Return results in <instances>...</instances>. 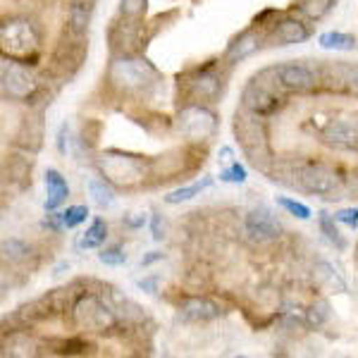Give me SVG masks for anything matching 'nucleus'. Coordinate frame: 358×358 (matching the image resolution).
I'll return each instance as SVG.
<instances>
[{
  "instance_id": "f257e3e1",
  "label": "nucleus",
  "mask_w": 358,
  "mask_h": 358,
  "mask_svg": "<svg viewBox=\"0 0 358 358\" xmlns=\"http://www.w3.org/2000/svg\"><path fill=\"white\" fill-rule=\"evenodd\" d=\"M268 77H270V72L265 69V72H261L258 77H253L251 82L246 84L244 94H241L244 110L256 115V117H270V115L280 113L287 101V98L282 96L285 86L280 84L275 69H273V79H268Z\"/></svg>"
},
{
  "instance_id": "f03ea898",
  "label": "nucleus",
  "mask_w": 358,
  "mask_h": 358,
  "mask_svg": "<svg viewBox=\"0 0 358 358\" xmlns=\"http://www.w3.org/2000/svg\"><path fill=\"white\" fill-rule=\"evenodd\" d=\"M72 320H74V325H79L82 330H94V332H106L117 325L115 310L106 301H101L96 294H84V296L74 303Z\"/></svg>"
},
{
  "instance_id": "7ed1b4c3",
  "label": "nucleus",
  "mask_w": 358,
  "mask_h": 358,
  "mask_svg": "<svg viewBox=\"0 0 358 358\" xmlns=\"http://www.w3.org/2000/svg\"><path fill=\"white\" fill-rule=\"evenodd\" d=\"M296 182L303 192L327 199H339V192L344 189V179L334 167L325 163H308L296 172Z\"/></svg>"
},
{
  "instance_id": "20e7f679",
  "label": "nucleus",
  "mask_w": 358,
  "mask_h": 358,
  "mask_svg": "<svg viewBox=\"0 0 358 358\" xmlns=\"http://www.w3.org/2000/svg\"><path fill=\"white\" fill-rule=\"evenodd\" d=\"M0 41H3V55L10 60H29V55L36 53L38 36L34 27L24 20H10L0 29Z\"/></svg>"
},
{
  "instance_id": "39448f33",
  "label": "nucleus",
  "mask_w": 358,
  "mask_h": 358,
  "mask_svg": "<svg viewBox=\"0 0 358 358\" xmlns=\"http://www.w3.org/2000/svg\"><path fill=\"white\" fill-rule=\"evenodd\" d=\"M155 77V69L146 60L136 57H120L110 67V82L122 91H134L141 86L151 84Z\"/></svg>"
},
{
  "instance_id": "423d86ee",
  "label": "nucleus",
  "mask_w": 358,
  "mask_h": 358,
  "mask_svg": "<svg viewBox=\"0 0 358 358\" xmlns=\"http://www.w3.org/2000/svg\"><path fill=\"white\" fill-rule=\"evenodd\" d=\"M320 136L327 146L337 148V151H358V115H334L322 127Z\"/></svg>"
},
{
  "instance_id": "0eeeda50",
  "label": "nucleus",
  "mask_w": 358,
  "mask_h": 358,
  "mask_svg": "<svg viewBox=\"0 0 358 358\" xmlns=\"http://www.w3.org/2000/svg\"><path fill=\"white\" fill-rule=\"evenodd\" d=\"M177 129H179V134L187 136L189 141H206V138H210L215 134L217 120L206 106H189L179 113Z\"/></svg>"
},
{
  "instance_id": "6e6552de",
  "label": "nucleus",
  "mask_w": 358,
  "mask_h": 358,
  "mask_svg": "<svg viewBox=\"0 0 358 358\" xmlns=\"http://www.w3.org/2000/svg\"><path fill=\"white\" fill-rule=\"evenodd\" d=\"M101 170L108 182L120 184V187H131L143 179V165L136 158L120 153H108L101 158Z\"/></svg>"
},
{
  "instance_id": "1a4fd4ad",
  "label": "nucleus",
  "mask_w": 358,
  "mask_h": 358,
  "mask_svg": "<svg viewBox=\"0 0 358 358\" xmlns=\"http://www.w3.org/2000/svg\"><path fill=\"white\" fill-rule=\"evenodd\" d=\"M36 77L29 72L27 67H22L17 60H8L5 57L3 65V94L13 101H27L36 94Z\"/></svg>"
},
{
  "instance_id": "9d476101",
  "label": "nucleus",
  "mask_w": 358,
  "mask_h": 358,
  "mask_svg": "<svg viewBox=\"0 0 358 358\" xmlns=\"http://www.w3.org/2000/svg\"><path fill=\"white\" fill-rule=\"evenodd\" d=\"M236 134H239L244 151L251 155L253 163L268 158V134H265L263 124L258 122L256 115L248 113V117H236Z\"/></svg>"
},
{
  "instance_id": "9b49d317",
  "label": "nucleus",
  "mask_w": 358,
  "mask_h": 358,
  "mask_svg": "<svg viewBox=\"0 0 358 358\" xmlns=\"http://www.w3.org/2000/svg\"><path fill=\"white\" fill-rule=\"evenodd\" d=\"M280 84L285 86L287 91H299V94H306V91L317 89V69L301 65V62H282V65L273 67Z\"/></svg>"
},
{
  "instance_id": "f8f14e48",
  "label": "nucleus",
  "mask_w": 358,
  "mask_h": 358,
  "mask_svg": "<svg viewBox=\"0 0 358 358\" xmlns=\"http://www.w3.org/2000/svg\"><path fill=\"white\" fill-rule=\"evenodd\" d=\"M244 227H246V234L251 236L256 244H270V241L280 239V234H282L280 220H277L268 208H256V210L248 213Z\"/></svg>"
},
{
  "instance_id": "ddd939ff",
  "label": "nucleus",
  "mask_w": 358,
  "mask_h": 358,
  "mask_svg": "<svg viewBox=\"0 0 358 358\" xmlns=\"http://www.w3.org/2000/svg\"><path fill=\"white\" fill-rule=\"evenodd\" d=\"M184 320H192V322H208V320H215V317L222 315V308L217 306L215 301L210 299H203V296H192L182 303L179 308Z\"/></svg>"
},
{
  "instance_id": "4468645a",
  "label": "nucleus",
  "mask_w": 358,
  "mask_h": 358,
  "mask_svg": "<svg viewBox=\"0 0 358 358\" xmlns=\"http://www.w3.org/2000/svg\"><path fill=\"white\" fill-rule=\"evenodd\" d=\"M310 36L308 27L301 20H282L273 31V41L277 45H294V43H303Z\"/></svg>"
},
{
  "instance_id": "2eb2a0df",
  "label": "nucleus",
  "mask_w": 358,
  "mask_h": 358,
  "mask_svg": "<svg viewBox=\"0 0 358 358\" xmlns=\"http://www.w3.org/2000/svg\"><path fill=\"white\" fill-rule=\"evenodd\" d=\"M45 182V210H55L57 206H62L69 196V187L65 177L57 170H48L43 177Z\"/></svg>"
},
{
  "instance_id": "dca6fc26",
  "label": "nucleus",
  "mask_w": 358,
  "mask_h": 358,
  "mask_svg": "<svg viewBox=\"0 0 358 358\" xmlns=\"http://www.w3.org/2000/svg\"><path fill=\"white\" fill-rule=\"evenodd\" d=\"M220 91V79L213 72H201L199 77L192 79V94L201 101H213Z\"/></svg>"
},
{
  "instance_id": "f3484780",
  "label": "nucleus",
  "mask_w": 358,
  "mask_h": 358,
  "mask_svg": "<svg viewBox=\"0 0 358 358\" xmlns=\"http://www.w3.org/2000/svg\"><path fill=\"white\" fill-rule=\"evenodd\" d=\"M69 27H72L74 34H82L89 29V20H91V5L89 0H72L69 3Z\"/></svg>"
},
{
  "instance_id": "a211bd4d",
  "label": "nucleus",
  "mask_w": 358,
  "mask_h": 358,
  "mask_svg": "<svg viewBox=\"0 0 358 358\" xmlns=\"http://www.w3.org/2000/svg\"><path fill=\"white\" fill-rule=\"evenodd\" d=\"M86 189H89V196L94 199V203L98 208H103V210L115 203V194L106 184V179H96V177L89 179V182H86Z\"/></svg>"
},
{
  "instance_id": "6ab92c4d",
  "label": "nucleus",
  "mask_w": 358,
  "mask_h": 358,
  "mask_svg": "<svg viewBox=\"0 0 358 358\" xmlns=\"http://www.w3.org/2000/svg\"><path fill=\"white\" fill-rule=\"evenodd\" d=\"M106 239H108V224H106V220L98 217V220L91 222V227L82 234L79 248H98V246L106 244Z\"/></svg>"
},
{
  "instance_id": "aec40b11",
  "label": "nucleus",
  "mask_w": 358,
  "mask_h": 358,
  "mask_svg": "<svg viewBox=\"0 0 358 358\" xmlns=\"http://www.w3.org/2000/svg\"><path fill=\"white\" fill-rule=\"evenodd\" d=\"M320 45L325 50H354L356 48V38L351 34H342V31H327L320 34Z\"/></svg>"
},
{
  "instance_id": "412c9836",
  "label": "nucleus",
  "mask_w": 358,
  "mask_h": 358,
  "mask_svg": "<svg viewBox=\"0 0 358 358\" xmlns=\"http://www.w3.org/2000/svg\"><path fill=\"white\" fill-rule=\"evenodd\" d=\"M258 45H261V38L256 34H244L229 45V60H244L251 53H256Z\"/></svg>"
},
{
  "instance_id": "4be33fe9",
  "label": "nucleus",
  "mask_w": 358,
  "mask_h": 358,
  "mask_svg": "<svg viewBox=\"0 0 358 358\" xmlns=\"http://www.w3.org/2000/svg\"><path fill=\"white\" fill-rule=\"evenodd\" d=\"M332 5H334V0H301L299 10H301L306 17H310V20H320V17H325L330 13Z\"/></svg>"
},
{
  "instance_id": "5701e85b",
  "label": "nucleus",
  "mask_w": 358,
  "mask_h": 358,
  "mask_svg": "<svg viewBox=\"0 0 358 358\" xmlns=\"http://www.w3.org/2000/svg\"><path fill=\"white\" fill-rule=\"evenodd\" d=\"M317 222H320V232L325 234L327 239H330L332 244L339 248V251H344V248H346V241L342 239V234H339V229L334 227V215H327V213H320V217H317Z\"/></svg>"
},
{
  "instance_id": "b1692460",
  "label": "nucleus",
  "mask_w": 358,
  "mask_h": 358,
  "mask_svg": "<svg viewBox=\"0 0 358 358\" xmlns=\"http://www.w3.org/2000/svg\"><path fill=\"white\" fill-rule=\"evenodd\" d=\"M210 184V179H203V182H196V184H192V187H182V189H177V192H172V194H167L165 196V201L167 203H182V201H192L196 194H201L203 189Z\"/></svg>"
},
{
  "instance_id": "393cba45",
  "label": "nucleus",
  "mask_w": 358,
  "mask_h": 358,
  "mask_svg": "<svg viewBox=\"0 0 358 358\" xmlns=\"http://www.w3.org/2000/svg\"><path fill=\"white\" fill-rule=\"evenodd\" d=\"M334 74H339V79L349 86V89L358 91V65L354 62H337V65L330 67Z\"/></svg>"
},
{
  "instance_id": "a878e982",
  "label": "nucleus",
  "mask_w": 358,
  "mask_h": 358,
  "mask_svg": "<svg viewBox=\"0 0 358 358\" xmlns=\"http://www.w3.org/2000/svg\"><path fill=\"white\" fill-rule=\"evenodd\" d=\"M86 217H89V208L86 206H69L67 210L60 213V220H62V227L72 229L77 224H82Z\"/></svg>"
},
{
  "instance_id": "bb28decb",
  "label": "nucleus",
  "mask_w": 358,
  "mask_h": 358,
  "mask_svg": "<svg viewBox=\"0 0 358 358\" xmlns=\"http://www.w3.org/2000/svg\"><path fill=\"white\" fill-rule=\"evenodd\" d=\"M315 277H320L322 282H327L330 287H334V289H339V292H344L346 289V285H344V280L339 277L334 270L330 268L327 263H317V268H315Z\"/></svg>"
},
{
  "instance_id": "cd10ccee",
  "label": "nucleus",
  "mask_w": 358,
  "mask_h": 358,
  "mask_svg": "<svg viewBox=\"0 0 358 358\" xmlns=\"http://www.w3.org/2000/svg\"><path fill=\"white\" fill-rule=\"evenodd\" d=\"M277 203L285 208V210L289 213V215L299 217V220H310V208H308V206L299 203V201H294V199H287V196L277 199Z\"/></svg>"
},
{
  "instance_id": "c85d7f7f",
  "label": "nucleus",
  "mask_w": 358,
  "mask_h": 358,
  "mask_svg": "<svg viewBox=\"0 0 358 358\" xmlns=\"http://www.w3.org/2000/svg\"><path fill=\"white\" fill-rule=\"evenodd\" d=\"M98 261L106 263V265H113V268H117V265L127 263V253H124L122 246H110V248H103V251L98 253Z\"/></svg>"
},
{
  "instance_id": "c756f323",
  "label": "nucleus",
  "mask_w": 358,
  "mask_h": 358,
  "mask_svg": "<svg viewBox=\"0 0 358 358\" xmlns=\"http://www.w3.org/2000/svg\"><path fill=\"white\" fill-rule=\"evenodd\" d=\"M246 167L244 165H239L234 160L232 165H227V170H222V175H220V179L222 182H232V184H244L246 182Z\"/></svg>"
},
{
  "instance_id": "7c9ffc66",
  "label": "nucleus",
  "mask_w": 358,
  "mask_h": 358,
  "mask_svg": "<svg viewBox=\"0 0 358 358\" xmlns=\"http://www.w3.org/2000/svg\"><path fill=\"white\" fill-rule=\"evenodd\" d=\"M3 253H5V258H22L29 253V246L20 239H5L3 241Z\"/></svg>"
},
{
  "instance_id": "2f4dec72",
  "label": "nucleus",
  "mask_w": 358,
  "mask_h": 358,
  "mask_svg": "<svg viewBox=\"0 0 358 358\" xmlns=\"http://www.w3.org/2000/svg\"><path fill=\"white\" fill-rule=\"evenodd\" d=\"M327 320V301H315L308 308V322L313 327H320Z\"/></svg>"
},
{
  "instance_id": "473e14b6",
  "label": "nucleus",
  "mask_w": 358,
  "mask_h": 358,
  "mask_svg": "<svg viewBox=\"0 0 358 358\" xmlns=\"http://www.w3.org/2000/svg\"><path fill=\"white\" fill-rule=\"evenodd\" d=\"M120 10L127 17H138L146 13V0H120Z\"/></svg>"
},
{
  "instance_id": "72a5a7b5",
  "label": "nucleus",
  "mask_w": 358,
  "mask_h": 358,
  "mask_svg": "<svg viewBox=\"0 0 358 358\" xmlns=\"http://www.w3.org/2000/svg\"><path fill=\"white\" fill-rule=\"evenodd\" d=\"M334 220L346 224V227H358V208H342V210L334 213Z\"/></svg>"
},
{
  "instance_id": "f704fd0d",
  "label": "nucleus",
  "mask_w": 358,
  "mask_h": 358,
  "mask_svg": "<svg viewBox=\"0 0 358 358\" xmlns=\"http://www.w3.org/2000/svg\"><path fill=\"white\" fill-rule=\"evenodd\" d=\"M84 349H89V344L82 342V339H74V342H65L62 354H84Z\"/></svg>"
},
{
  "instance_id": "c9c22d12",
  "label": "nucleus",
  "mask_w": 358,
  "mask_h": 358,
  "mask_svg": "<svg viewBox=\"0 0 358 358\" xmlns=\"http://www.w3.org/2000/svg\"><path fill=\"white\" fill-rule=\"evenodd\" d=\"M220 163H224V165H232L234 163V151L229 146L220 148Z\"/></svg>"
},
{
  "instance_id": "e433bc0d",
  "label": "nucleus",
  "mask_w": 358,
  "mask_h": 358,
  "mask_svg": "<svg viewBox=\"0 0 358 358\" xmlns=\"http://www.w3.org/2000/svg\"><path fill=\"white\" fill-rule=\"evenodd\" d=\"M155 285H158V277H148V280H138V287L141 289H146L148 294L155 292Z\"/></svg>"
},
{
  "instance_id": "4c0bfd02",
  "label": "nucleus",
  "mask_w": 358,
  "mask_h": 358,
  "mask_svg": "<svg viewBox=\"0 0 358 358\" xmlns=\"http://www.w3.org/2000/svg\"><path fill=\"white\" fill-rule=\"evenodd\" d=\"M151 227H153V239H163V224H160V215H153V224H151Z\"/></svg>"
}]
</instances>
